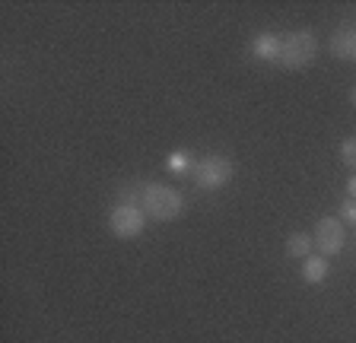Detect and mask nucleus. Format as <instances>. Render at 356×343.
I'll return each mask as SVG.
<instances>
[{
  "instance_id": "f257e3e1",
  "label": "nucleus",
  "mask_w": 356,
  "mask_h": 343,
  "mask_svg": "<svg viewBox=\"0 0 356 343\" xmlns=\"http://www.w3.org/2000/svg\"><path fill=\"white\" fill-rule=\"evenodd\" d=\"M140 210L147 217L159 219V223H172V219L181 217L185 197L169 185H147L143 187V197H140Z\"/></svg>"
},
{
  "instance_id": "f03ea898",
  "label": "nucleus",
  "mask_w": 356,
  "mask_h": 343,
  "mask_svg": "<svg viewBox=\"0 0 356 343\" xmlns=\"http://www.w3.org/2000/svg\"><path fill=\"white\" fill-rule=\"evenodd\" d=\"M318 54V38L312 32H289L283 35V51H280V64L286 70H299V67H309L312 60Z\"/></svg>"
},
{
  "instance_id": "7ed1b4c3",
  "label": "nucleus",
  "mask_w": 356,
  "mask_h": 343,
  "mask_svg": "<svg viewBox=\"0 0 356 343\" xmlns=\"http://www.w3.org/2000/svg\"><path fill=\"white\" fill-rule=\"evenodd\" d=\"M232 175H236V162L226 156H207L194 165V181L204 191H216V187L229 185Z\"/></svg>"
},
{
  "instance_id": "20e7f679",
  "label": "nucleus",
  "mask_w": 356,
  "mask_h": 343,
  "mask_svg": "<svg viewBox=\"0 0 356 343\" xmlns=\"http://www.w3.org/2000/svg\"><path fill=\"white\" fill-rule=\"evenodd\" d=\"M315 248H318L321 258H334V254L343 251V242H347V232H343V223L337 217H321L315 223V235H312Z\"/></svg>"
},
{
  "instance_id": "39448f33",
  "label": "nucleus",
  "mask_w": 356,
  "mask_h": 343,
  "mask_svg": "<svg viewBox=\"0 0 356 343\" xmlns=\"http://www.w3.org/2000/svg\"><path fill=\"white\" fill-rule=\"evenodd\" d=\"M143 226H147V213L140 207H134V203H118L108 217V229L118 239H137Z\"/></svg>"
},
{
  "instance_id": "423d86ee",
  "label": "nucleus",
  "mask_w": 356,
  "mask_h": 343,
  "mask_svg": "<svg viewBox=\"0 0 356 343\" xmlns=\"http://www.w3.org/2000/svg\"><path fill=\"white\" fill-rule=\"evenodd\" d=\"M280 51H283V35H274V32H264L252 42V54L264 64H280Z\"/></svg>"
},
{
  "instance_id": "0eeeda50",
  "label": "nucleus",
  "mask_w": 356,
  "mask_h": 343,
  "mask_svg": "<svg viewBox=\"0 0 356 343\" xmlns=\"http://www.w3.org/2000/svg\"><path fill=\"white\" fill-rule=\"evenodd\" d=\"M331 54L341 60H356V26H341L331 38Z\"/></svg>"
},
{
  "instance_id": "6e6552de",
  "label": "nucleus",
  "mask_w": 356,
  "mask_h": 343,
  "mask_svg": "<svg viewBox=\"0 0 356 343\" xmlns=\"http://www.w3.org/2000/svg\"><path fill=\"white\" fill-rule=\"evenodd\" d=\"M299 274H302V280L309 286L325 283V280H327V258H321V254H318V258H312V254H309V258L302 261V270H299Z\"/></svg>"
},
{
  "instance_id": "1a4fd4ad",
  "label": "nucleus",
  "mask_w": 356,
  "mask_h": 343,
  "mask_svg": "<svg viewBox=\"0 0 356 343\" xmlns=\"http://www.w3.org/2000/svg\"><path fill=\"white\" fill-rule=\"evenodd\" d=\"M312 248H315V242H312L309 232H293L286 239V254L289 258H299V261H305L312 254Z\"/></svg>"
},
{
  "instance_id": "9d476101",
  "label": "nucleus",
  "mask_w": 356,
  "mask_h": 343,
  "mask_svg": "<svg viewBox=\"0 0 356 343\" xmlns=\"http://www.w3.org/2000/svg\"><path fill=\"white\" fill-rule=\"evenodd\" d=\"M341 159H343V165L356 169V137H347V140L341 143Z\"/></svg>"
},
{
  "instance_id": "9b49d317",
  "label": "nucleus",
  "mask_w": 356,
  "mask_h": 343,
  "mask_svg": "<svg viewBox=\"0 0 356 343\" xmlns=\"http://www.w3.org/2000/svg\"><path fill=\"white\" fill-rule=\"evenodd\" d=\"M337 217H341V223L356 226V201H353V197H347V201L341 203V210H337Z\"/></svg>"
},
{
  "instance_id": "f8f14e48",
  "label": "nucleus",
  "mask_w": 356,
  "mask_h": 343,
  "mask_svg": "<svg viewBox=\"0 0 356 343\" xmlns=\"http://www.w3.org/2000/svg\"><path fill=\"white\" fill-rule=\"evenodd\" d=\"M169 172H175V175L178 172H188V156L185 153H175V156L169 159Z\"/></svg>"
},
{
  "instance_id": "ddd939ff",
  "label": "nucleus",
  "mask_w": 356,
  "mask_h": 343,
  "mask_svg": "<svg viewBox=\"0 0 356 343\" xmlns=\"http://www.w3.org/2000/svg\"><path fill=\"white\" fill-rule=\"evenodd\" d=\"M347 197H353V201H356V175L347 181Z\"/></svg>"
},
{
  "instance_id": "4468645a",
  "label": "nucleus",
  "mask_w": 356,
  "mask_h": 343,
  "mask_svg": "<svg viewBox=\"0 0 356 343\" xmlns=\"http://www.w3.org/2000/svg\"><path fill=\"white\" fill-rule=\"evenodd\" d=\"M350 105H353V108H356V86H353V90H350Z\"/></svg>"
}]
</instances>
